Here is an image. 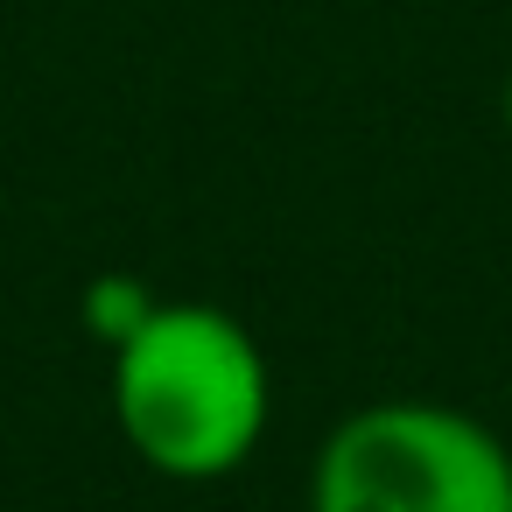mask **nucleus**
<instances>
[{
	"instance_id": "nucleus-1",
	"label": "nucleus",
	"mask_w": 512,
	"mask_h": 512,
	"mask_svg": "<svg viewBox=\"0 0 512 512\" xmlns=\"http://www.w3.org/2000/svg\"><path fill=\"white\" fill-rule=\"evenodd\" d=\"M106 400L141 470L169 484H225L267 442L274 372L260 337L232 309L155 302L148 323L113 344Z\"/></svg>"
},
{
	"instance_id": "nucleus-2",
	"label": "nucleus",
	"mask_w": 512,
	"mask_h": 512,
	"mask_svg": "<svg viewBox=\"0 0 512 512\" xmlns=\"http://www.w3.org/2000/svg\"><path fill=\"white\" fill-rule=\"evenodd\" d=\"M309 512H512V442L456 400H365L316 442Z\"/></svg>"
},
{
	"instance_id": "nucleus-3",
	"label": "nucleus",
	"mask_w": 512,
	"mask_h": 512,
	"mask_svg": "<svg viewBox=\"0 0 512 512\" xmlns=\"http://www.w3.org/2000/svg\"><path fill=\"white\" fill-rule=\"evenodd\" d=\"M162 295L155 288H141L134 274H99L92 288H85V330L113 351V344H127L141 323H148V309H155Z\"/></svg>"
},
{
	"instance_id": "nucleus-4",
	"label": "nucleus",
	"mask_w": 512,
	"mask_h": 512,
	"mask_svg": "<svg viewBox=\"0 0 512 512\" xmlns=\"http://www.w3.org/2000/svg\"><path fill=\"white\" fill-rule=\"evenodd\" d=\"M498 120H505V134H512V71H505V92H498Z\"/></svg>"
}]
</instances>
